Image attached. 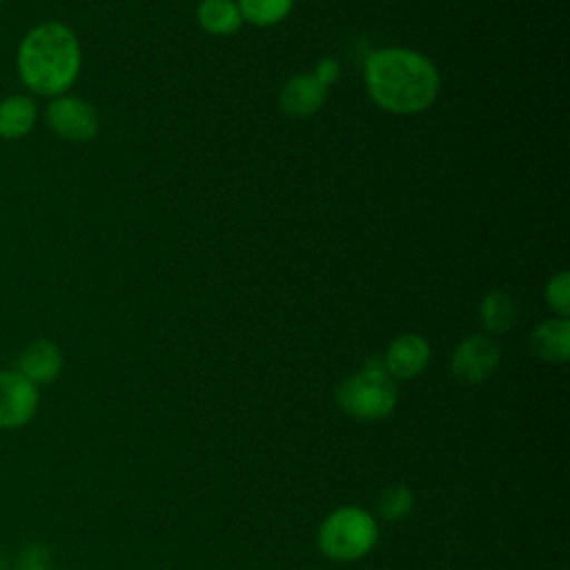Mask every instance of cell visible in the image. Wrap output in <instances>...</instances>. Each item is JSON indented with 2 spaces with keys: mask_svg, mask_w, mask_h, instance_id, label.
Returning a JSON list of instances; mask_svg holds the SVG:
<instances>
[{
  "mask_svg": "<svg viewBox=\"0 0 570 570\" xmlns=\"http://www.w3.org/2000/svg\"><path fill=\"white\" fill-rule=\"evenodd\" d=\"M399 401L396 381L387 374L383 358L367 361L336 387L338 407L356 421H379L392 414Z\"/></svg>",
  "mask_w": 570,
  "mask_h": 570,
  "instance_id": "obj_4",
  "label": "cell"
},
{
  "mask_svg": "<svg viewBox=\"0 0 570 570\" xmlns=\"http://www.w3.org/2000/svg\"><path fill=\"white\" fill-rule=\"evenodd\" d=\"M481 323L490 334H505L517 321V303L508 292L492 289L481 301Z\"/></svg>",
  "mask_w": 570,
  "mask_h": 570,
  "instance_id": "obj_14",
  "label": "cell"
},
{
  "mask_svg": "<svg viewBox=\"0 0 570 570\" xmlns=\"http://www.w3.org/2000/svg\"><path fill=\"white\" fill-rule=\"evenodd\" d=\"M38 385L16 370H0V430L27 425L38 412Z\"/></svg>",
  "mask_w": 570,
  "mask_h": 570,
  "instance_id": "obj_7",
  "label": "cell"
},
{
  "mask_svg": "<svg viewBox=\"0 0 570 570\" xmlns=\"http://www.w3.org/2000/svg\"><path fill=\"white\" fill-rule=\"evenodd\" d=\"M18 570H22V568H18Z\"/></svg>",
  "mask_w": 570,
  "mask_h": 570,
  "instance_id": "obj_20",
  "label": "cell"
},
{
  "mask_svg": "<svg viewBox=\"0 0 570 570\" xmlns=\"http://www.w3.org/2000/svg\"><path fill=\"white\" fill-rule=\"evenodd\" d=\"M243 20L256 27H272L285 20L294 7V0H236Z\"/></svg>",
  "mask_w": 570,
  "mask_h": 570,
  "instance_id": "obj_15",
  "label": "cell"
},
{
  "mask_svg": "<svg viewBox=\"0 0 570 570\" xmlns=\"http://www.w3.org/2000/svg\"><path fill=\"white\" fill-rule=\"evenodd\" d=\"M80 62V42L62 22L36 24L22 36L16 51L22 85L45 98L62 96L78 78Z\"/></svg>",
  "mask_w": 570,
  "mask_h": 570,
  "instance_id": "obj_2",
  "label": "cell"
},
{
  "mask_svg": "<svg viewBox=\"0 0 570 570\" xmlns=\"http://www.w3.org/2000/svg\"><path fill=\"white\" fill-rule=\"evenodd\" d=\"M370 98L385 111L412 116L425 111L439 96L441 78L430 58L403 47L379 49L363 69Z\"/></svg>",
  "mask_w": 570,
  "mask_h": 570,
  "instance_id": "obj_1",
  "label": "cell"
},
{
  "mask_svg": "<svg viewBox=\"0 0 570 570\" xmlns=\"http://www.w3.org/2000/svg\"><path fill=\"white\" fill-rule=\"evenodd\" d=\"M314 76H316L325 87H330V85L338 78V65H336L332 58H323V60H318V67H316Z\"/></svg>",
  "mask_w": 570,
  "mask_h": 570,
  "instance_id": "obj_18",
  "label": "cell"
},
{
  "mask_svg": "<svg viewBox=\"0 0 570 570\" xmlns=\"http://www.w3.org/2000/svg\"><path fill=\"white\" fill-rule=\"evenodd\" d=\"M530 350L546 363H566L570 356V321L563 316L541 321L530 334Z\"/></svg>",
  "mask_w": 570,
  "mask_h": 570,
  "instance_id": "obj_11",
  "label": "cell"
},
{
  "mask_svg": "<svg viewBox=\"0 0 570 570\" xmlns=\"http://www.w3.org/2000/svg\"><path fill=\"white\" fill-rule=\"evenodd\" d=\"M430 345L421 334L405 332L396 336L383 356V365L392 379H416L430 363Z\"/></svg>",
  "mask_w": 570,
  "mask_h": 570,
  "instance_id": "obj_8",
  "label": "cell"
},
{
  "mask_svg": "<svg viewBox=\"0 0 570 570\" xmlns=\"http://www.w3.org/2000/svg\"><path fill=\"white\" fill-rule=\"evenodd\" d=\"M501 363V352L494 338L485 334H472L463 338L450 358V370L456 381L465 385H479L488 381Z\"/></svg>",
  "mask_w": 570,
  "mask_h": 570,
  "instance_id": "obj_6",
  "label": "cell"
},
{
  "mask_svg": "<svg viewBox=\"0 0 570 570\" xmlns=\"http://www.w3.org/2000/svg\"><path fill=\"white\" fill-rule=\"evenodd\" d=\"M546 301L548 305L563 318L570 314V274L563 269L554 274L546 285Z\"/></svg>",
  "mask_w": 570,
  "mask_h": 570,
  "instance_id": "obj_17",
  "label": "cell"
},
{
  "mask_svg": "<svg viewBox=\"0 0 570 570\" xmlns=\"http://www.w3.org/2000/svg\"><path fill=\"white\" fill-rule=\"evenodd\" d=\"M412 508H414V494L403 483L387 485L376 501V510L385 521H401L412 512Z\"/></svg>",
  "mask_w": 570,
  "mask_h": 570,
  "instance_id": "obj_16",
  "label": "cell"
},
{
  "mask_svg": "<svg viewBox=\"0 0 570 570\" xmlns=\"http://www.w3.org/2000/svg\"><path fill=\"white\" fill-rule=\"evenodd\" d=\"M38 118V107L33 98L24 94L4 96L0 100V138L20 140L24 138Z\"/></svg>",
  "mask_w": 570,
  "mask_h": 570,
  "instance_id": "obj_12",
  "label": "cell"
},
{
  "mask_svg": "<svg viewBox=\"0 0 570 570\" xmlns=\"http://www.w3.org/2000/svg\"><path fill=\"white\" fill-rule=\"evenodd\" d=\"M196 18L203 31L212 36H232L243 24V16L236 0H200Z\"/></svg>",
  "mask_w": 570,
  "mask_h": 570,
  "instance_id": "obj_13",
  "label": "cell"
},
{
  "mask_svg": "<svg viewBox=\"0 0 570 570\" xmlns=\"http://www.w3.org/2000/svg\"><path fill=\"white\" fill-rule=\"evenodd\" d=\"M13 370L33 385L53 383L62 372V352L53 341L38 338L20 352Z\"/></svg>",
  "mask_w": 570,
  "mask_h": 570,
  "instance_id": "obj_10",
  "label": "cell"
},
{
  "mask_svg": "<svg viewBox=\"0 0 570 570\" xmlns=\"http://www.w3.org/2000/svg\"><path fill=\"white\" fill-rule=\"evenodd\" d=\"M2 2H4V0H0V4H2Z\"/></svg>",
  "mask_w": 570,
  "mask_h": 570,
  "instance_id": "obj_19",
  "label": "cell"
},
{
  "mask_svg": "<svg viewBox=\"0 0 570 570\" xmlns=\"http://www.w3.org/2000/svg\"><path fill=\"white\" fill-rule=\"evenodd\" d=\"M325 96H327V87L314 76V71L296 73L281 89L278 107L283 114L292 118H307L321 109V105L325 102Z\"/></svg>",
  "mask_w": 570,
  "mask_h": 570,
  "instance_id": "obj_9",
  "label": "cell"
},
{
  "mask_svg": "<svg viewBox=\"0 0 570 570\" xmlns=\"http://www.w3.org/2000/svg\"><path fill=\"white\" fill-rule=\"evenodd\" d=\"M379 541V523L370 510L361 505H341L332 510L318 525L316 543L323 557L338 563H352L374 550Z\"/></svg>",
  "mask_w": 570,
  "mask_h": 570,
  "instance_id": "obj_3",
  "label": "cell"
},
{
  "mask_svg": "<svg viewBox=\"0 0 570 570\" xmlns=\"http://www.w3.org/2000/svg\"><path fill=\"white\" fill-rule=\"evenodd\" d=\"M47 125L49 129L69 142H87L98 134L100 118L94 105L78 96H56L47 105Z\"/></svg>",
  "mask_w": 570,
  "mask_h": 570,
  "instance_id": "obj_5",
  "label": "cell"
}]
</instances>
